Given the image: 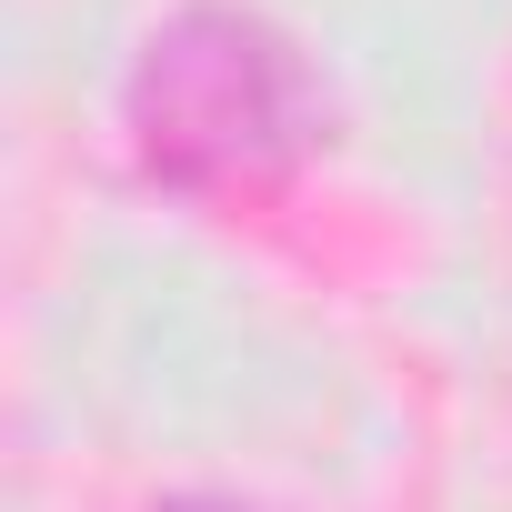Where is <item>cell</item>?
Here are the masks:
<instances>
[{
	"label": "cell",
	"instance_id": "6da1fadb",
	"mask_svg": "<svg viewBox=\"0 0 512 512\" xmlns=\"http://www.w3.org/2000/svg\"><path fill=\"white\" fill-rule=\"evenodd\" d=\"M131 151L161 191H241L302 151V71L272 21L191 0L131 61Z\"/></svg>",
	"mask_w": 512,
	"mask_h": 512
}]
</instances>
